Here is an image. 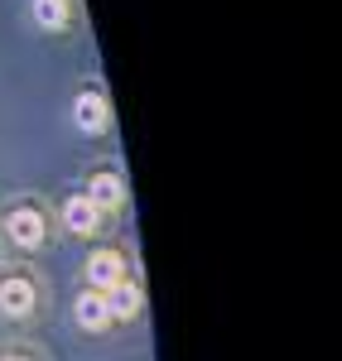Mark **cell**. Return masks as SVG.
<instances>
[{
    "label": "cell",
    "instance_id": "obj_1",
    "mask_svg": "<svg viewBox=\"0 0 342 361\" xmlns=\"http://www.w3.org/2000/svg\"><path fill=\"white\" fill-rule=\"evenodd\" d=\"M5 231H10L15 246H39V241H44V217L29 212V207H20V212L5 217Z\"/></svg>",
    "mask_w": 342,
    "mask_h": 361
},
{
    "label": "cell",
    "instance_id": "obj_4",
    "mask_svg": "<svg viewBox=\"0 0 342 361\" xmlns=\"http://www.w3.org/2000/svg\"><path fill=\"white\" fill-rule=\"evenodd\" d=\"M102 299H106V313H111V318H135V313H140V289H135V284H126V279L111 284Z\"/></svg>",
    "mask_w": 342,
    "mask_h": 361
},
{
    "label": "cell",
    "instance_id": "obj_6",
    "mask_svg": "<svg viewBox=\"0 0 342 361\" xmlns=\"http://www.w3.org/2000/svg\"><path fill=\"white\" fill-rule=\"evenodd\" d=\"M87 202L102 212V207H121V197H126V188H121V178H111V173H97L92 178V188H87Z\"/></svg>",
    "mask_w": 342,
    "mask_h": 361
},
{
    "label": "cell",
    "instance_id": "obj_3",
    "mask_svg": "<svg viewBox=\"0 0 342 361\" xmlns=\"http://www.w3.org/2000/svg\"><path fill=\"white\" fill-rule=\"evenodd\" d=\"M0 308H5L10 318H25L29 308H34V284H29V279H5V284H0Z\"/></svg>",
    "mask_w": 342,
    "mask_h": 361
},
{
    "label": "cell",
    "instance_id": "obj_5",
    "mask_svg": "<svg viewBox=\"0 0 342 361\" xmlns=\"http://www.w3.org/2000/svg\"><path fill=\"white\" fill-rule=\"evenodd\" d=\"M78 323H83L87 333H102V328L111 323V313H106V299H102L97 289H87L83 299H78Z\"/></svg>",
    "mask_w": 342,
    "mask_h": 361
},
{
    "label": "cell",
    "instance_id": "obj_10",
    "mask_svg": "<svg viewBox=\"0 0 342 361\" xmlns=\"http://www.w3.org/2000/svg\"><path fill=\"white\" fill-rule=\"evenodd\" d=\"M10 361H20V357H10Z\"/></svg>",
    "mask_w": 342,
    "mask_h": 361
},
{
    "label": "cell",
    "instance_id": "obj_9",
    "mask_svg": "<svg viewBox=\"0 0 342 361\" xmlns=\"http://www.w3.org/2000/svg\"><path fill=\"white\" fill-rule=\"evenodd\" d=\"M34 15L44 29H63L68 25V0H34Z\"/></svg>",
    "mask_w": 342,
    "mask_h": 361
},
{
    "label": "cell",
    "instance_id": "obj_7",
    "mask_svg": "<svg viewBox=\"0 0 342 361\" xmlns=\"http://www.w3.org/2000/svg\"><path fill=\"white\" fill-rule=\"evenodd\" d=\"M73 116H78L83 130H102V126H106V102H102L97 92H87V97L73 102Z\"/></svg>",
    "mask_w": 342,
    "mask_h": 361
},
{
    "label": "cell",
    "instance_id": "obj_8",
    "mask_svg": "<svg viewBox=\"0 0 342 361\" xmlns=\"http://www.w3.org/2000/svg\"><path fill=\"white\" fill-rule=\"evenodd\" d=\"M63 222L73 226V231H97V222H102V212L87 202V197H68V207H63Z\"/></svg>",
    "mask_w": 342,
    "mask_h": 361
},
{
    "label": "cell",
    "instance_id": "obj_2",
    "mask_svg": "<svg viewBox=\"0 0 342 361\" xmlns=\"http://www.w3.org/2000/svg\"><path fill=\"white\" fill-rule=\"evenodd\" d=\"M87 284L102 294V289H111V284H121V255L116 250H102V255H92L87 260Z\"/></svg>",
    "mask_w": 342,
    "mask_h": 361
}]
</instances>
